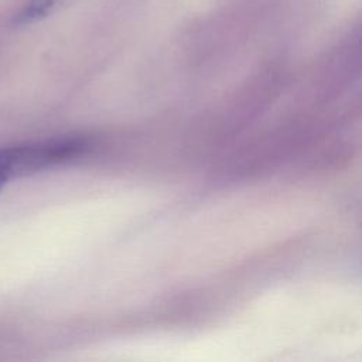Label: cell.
Here are the masks:
<instances>
[{"instance_id":"6da1fadb","label":"cell","mask_w":362,"mask_h":362,"mask_svg":"<svg viewBox=\"0 0 362 362\" xmlns=\"http://www.w3.org/2000/svg\"><path fill=\"white\" fill-rule=\"evenodd\" d=\"M86 147V140L76 136L0 147V192L11 180L66 163L81 156Z\"/></svg>"},{"instance_id":"7a4b0ae2","label":"cell","mask_w":362,"mask_h":362,"mask_svg":"<svg viewBox=\"0 0 362 362\" xmlns=\"http://www.w3.org/2000/svg\"><path fill=\"white\" fill-rule=\"evenodd\" d=\"M71 0H27L13 16V23L18 25L33 24L54 14Z\"/></svg>"}]
</instances>
